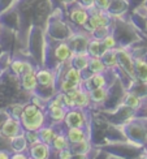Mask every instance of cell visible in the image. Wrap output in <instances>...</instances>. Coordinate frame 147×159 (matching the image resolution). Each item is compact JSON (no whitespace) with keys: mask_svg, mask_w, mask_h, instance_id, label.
Masks as SVG:
<instances>
[{"mask_svg":"<svg viewBox=\"0 0 147 159\" xmlns=\"http://www.w3.org/2000/svg\"><path fill=\"white\" fill-rule=\"evenodd\" d=\"M73 55L74 54H72V48L69 47V44H66V43H60L55 50V56L59 61H66Z\"/></svg>","mask_w":147,"mask_h":159,"instance_id":"e0dca14e","label":"cell"},{"mask_svg":"<svg viewBox=\"0 0 147 159\" xmlns=\"http://www.w3.org/2000/svg\"><path fill=\"white\" fill-rule=\"evenodd\" d=\"M25 136H26V140H28L29 145H34L41 141L38 130H25Z\"/></svg>","mask_w":147,"mask_h":159,"instance_id":"f546056e","label":"cell"},{"mask_svg":"<svg viewBox=\"0 0 147 159\" xmlns=\"http://www.w3.org/2000/svg\"><path fill=\"white\" fill-rule=\"evenodd\" d=\"M65 134L68 137L70 145L86 140V132L83 130V128H79V127H69Z\"/></svg>","mask_w":147,"mask_h":159,"instance_id":"7c38bea8","label":"cell"},{"mask_svg":"<svg viewBox=\"0 0 147 159\" xmlns=\"http://www.w3.org/2000/svg\"><path fill=\"white\" fill-rule=\"evenodd\" d=\"M125 134L130 141H133L138 146L147 143V129L138 121H133L126 125Z\"/></svg>","mask_w":147,"mask_h":159,"instance_id":"7a4b0ae2","label":"cell"},{"mask_svg":"<svg viewBox=\"0 0 147 159\" xmlns=\"http://www.w3.org/2000/svg\"><path fill=\"white\" fill-rule=\"evenodd\" d=\"M66 112H68V108H65L64 106H61V107H51L47 110V116L53 123H61L65 120Z\"/></svg>","mask_w":147,"mask_h":159,"instance_id":"5bb4252c","label":"cell"},{"mask_svg":"<svg viewBox=\"0 0 147 159\" xmlns=\"http://www.w3.org/2000/svg\"><path fill=\"white\" fill-rule=\"evenodd\" d=\"M30 159H31V158H30Z\"/></svg>","mask_w":147,"mask_h":159,"instance_id":"ab89813d","label":"cell"},{"mask_svg":"<svg viewBox=\"0 0 147 159\" xmlns=\"http://www.w3.org/2000/svg\"><path fill=\"white\" fill-rule=\"evenodd\" d=\"M21 82H22V88L28 91H34L38 86V80H37V73L34 70L24 73L21 76Z\"/></svg>","mask_w":147,"mask_h":159,"instance_id":"8fae6325","label":"cell"},{"mask_svg":"<svg viewBox=\"0 0 147 159\" xmlns=\"http://www.w3.org/2000/svg\"><path fill=\"white\" fill-rule=\"evenodd\" d=\"M65 3H72V2H74V0H64Z\"/></svg>","mask_w":147,"mask_h":159,"instance_id":"f35d334b","label":"cell"},{"mask_svg":"<svg viewBox=\"0 0 147 159\" xmlns=\"http://www.w3.org/2000/svg\"><path fill=\"white\" fill-rule=\"evenodd\" d=\"M77 88H79V85L69 81V80H63L61 84H60V89H61V93H69L72 90L77 89Z\"/></svg>","mask_w":147,"mask_h":159,"instance_id":"f1b7e54d","label":"cell"},{"mask_svg":"<svg viewBox=\"0 0 147 159\" xmlns=\"http://www.w3.org/2000/svg\"><path fill=\"white\" fill-rule=\"evenodd\" d=\"M108 50L103 44L102 39H91L87 44V52L92 57H102V55Z\"/></svg>","mask_w":147,"mask_h":159,"instance_id":"9c48e42d","label":"cell"},{"mask_svg":"<svg viewBox=\"0 0 147 159\" xmlns=\"http://www.w3.org/2000/svg\"><path fill=\"white\" fill-rule=\"evenodd\" d=\"M11 153H8V151L5 150H0V159H11Z\"/></svg>","mask_w":147,"mask_h":159,"instance_id":"8d00e7d4","label":"cell"},{"mask_svg":"<svg viewBox=\"0 0 147 159\" xmlns=\"http://www.w3.org/2000/svg\"><path fill=\"white\" fill-rule=\"evenodd\" d=\"M72 159H89L87 154H73Z\"/></svg>","mask_w":147,"mask_h":159,"instance_id":"74e56055","label":"cell"},{"mask_svg":"<svg viewBox=\"0 0 147 159\" xmlns=\"http://www.w3.org/2000/svg\"><path fill=\"white\" fill-rule=\"evenodd\" d=\"M89 94H90L91 102L103 103L107 99V97H108V90H107L105 88H98V89H94V90H90Z\"/></svg>","mask_w":147,"mask_h":159,"instance_id":"44dd1931","label":"cell"},{"mask_svg":"<svg viewBox=\"0 0 147 159\" xmlns=\"http://www.w3.org/2000/svg\"><path fill=\"white\" fill-rule=\"evenodd\" d=\"M124 103H125V106H128V107H130V108H136V110L141 107V104H142L141 99H139L136 94H131V93L125 97Z\"/></svg>","mask_w":147,"mask_h":159,"instance_id":"83f0119b","label":"cell"},{"mask_svg":"<svg viewBox=\"0 0 147 159\" xmlns=\"http://www.w3.org/2000/svg\"><path fill=\"white\" fill-rule=\"evenodd\" d=\"M117 61L122 67V69L128 73L130 77L136 78V67H134V60L129 55V52H126L125 50H117Z\"/></svg>","mask_w":147,"mask_h":159,"instance_id":"5b68a950","label":"cell"},{"mask_svg":"<svg viewBox=\"0 0 147 159\" xmlns=\"http://www.w3.org/2000/svg\"><path fill=\"white\" fill-rule=\"evenodd\" d=\"M11 140V148L15 153H26L29 150V142L26 140V136H25V132L21 134H17L15 137L9 138Z\"/></svg>","mask_w":147,"mask_h":159,"instance_id":"52a82bcc","label":"cell"},{"mask_svg":"<svg viewBox=\"0 0 147 159\" xmlns=\"http://www.w3.org/2000/svg\"><path fill=\"white\" fill-rule=\"evenodd\" d=\"M95 5L98 7L100 11H107L109 8L111 2H109V0H95Z\"/></svg>","mask_w":147,"mask_h":159,"instance_id":"836d02e7","label":"cell"},{"mask_svg":"<svg viewBox=\"0 0 147 159\" xmlns=\"http://www.w3.org/2000/svg\"><path fill=\"white\" fill-rule=\"evenodd\" d=\"M38 133H39V138H41V141L48 143V145H51L52 140L57 134L56 132H55V129H53L52 127H46V125H44L43 128H41V129L38 130Z\"/></svg>","mask_w":147,"mask_h":159,"instance_id":"603a6c76","label":"cell"},{"mask_svg":"<svg viewBox=\"0 0 147 159\" xmlns=\"http://www.w3.org/2000/svg\"><path fill=\"white\" fill-rule=\"evenodd\" d=\"M89 63H90V56H89V52H78V54L73 55V67H76L79 70H83V69H87L89 68Z\"/></svg>","mask_w":147,"mask_h":159,"instance_id":"4fadbf2b","label":"cell"},{"mask_svg":"<svg viewBox=\"0 0 147 159\" xmlns=\"http://www.w3.org/2000/svg\"><path fill=\"white\" fill-rule=\"evenodd\" d=\"M24 130L25 129H24L22 124H21V120L15 119L12 116H8L2 125L0 134H2L3 137H7V138H12V137H15L17 134L24 133Z\"/></svg>","mask_w":147,"mask_h":159,"instance_id":"3957f363","label":"cell"},{"mask_svg":"<svg viewBox=\"0 0 147 159\" xmlns=\"http://www.w3.org/2000/svg\"><path fill=\"white\" fill-rule=\"evenodd\" d=\"M100 59L103 60V63L105 64L107 68L116 67V65L118 64V61H117V54H116L115 50H107Z\"/></svg>","mask_w":147,"mask_h":159,"instance_id":"cb8c5ba5","label":"cell"},{"mask_svg":"<svg viewBox=\"0 0 147 159\" xmlns=\"http://www.w3.org/2000/svg\"><path fill=\"white\" fill-rule=\"evenodd\" d=\"M136 67V77L139 78L143 84H147V63L142 59H137L134 60Z\"/></svg>","mask_w":147,"mask_h":159,"instance_id":"d6986e66","label":"cell"},{"mask_svg":"<svg viewBox=\"0 0 147 159\" xmlns=\"http://www.w3.org/2000/svg\"><path fill=\"white\" fill-rule=\"evenodd\" d=\"M37 80H38V85L50 86L53 81V75L47 69H42V70L37 72Z\"/></svg>","mask_w":147,"mask_h":159,"instance_id":"d4e9b609","label":"cell"},{"mask_svg":"<svg viewBox=\"0 0 147 159\" xmlns=\"http://www.w3.org/2000/svg\"><path fill=\"white\" fill-rule=\"evenodd\" d=\"M70 18H72V21L76 22L77 25H86L89 22L90 16L83 8H74L70 11Z\"/></svg>","mask_w":147,"mask_h":159,"instance_id":"9a60e30c","label":"cell"},{"mask_svg":"<svg viewBox=\"0 0 147 159\" xmlns=\"http://www.w3.org/2000/svg\"><path fill=\"white\" fill-rule=\"evenodd\" d=\"M81 4L85 7V8H91V7H94L95 4V0H79Z\"/></svg>","mask_w":147,"mask_h":159,"instance_id":"d590c367","label":"cell"},{"mask_svg":"<svg viewBox=\"0 0 147 159\" xmlns=\"http://www.w3.org/2000/svg\"><path fill=\"white\" fill-rule=\"evenodd\" d=\"M66 127H79L83 128L85 127V116L81 108H70L66 112L65 120H64Z\"/></svg>","mask_w":147,"mask_h":159,"instance_id":"8992f818","label":"cell"},{"mask_svg":"<svg viewBox=\"0 0 147 159\" xmlns=\"http://www.w3.org/2000/svg\"><path fill=\"white\" fill-rule=\"evenodd\" d=\"M11 159H30V157L28 153H15L12 154Z\"/></svg>","mask_w":147,"mask_h":159,"instance_id":"e575fe53","label":"cell"},{"mask_svg":"<svg viewBox=\"0 0 147 159\" xmlns=\"http://www.w3.org/2000/svg\"><path fill=\"white\" fill-rule=\"evenodd\" d=\"M109 24V18L104 16L103 12H98L95 15L90 16L89 18V22L86 25H89V28L91 30H98V29H102V28H107Z\"/></svg>","mask_w":147,"mask_h":159,"instance_id":"ba28073f","label":"cell"},{"mask_svg":"<svg viewBox=\"0 0 147 159\" xmlns=\"http://www.w3.org/2000/svg\"><path fill=\"white\" fill-rule=\"evenodd\" d=\"M20 120L25 130H39L46 124V114L39 106L29 103L24 106V111Z\"/></svg>","mask_w":147,"mask_h":159,"instance_id":"6da1fadb","label":"cell"},{"mask_svg":"<svg viewBox=\"0 0 147 159\" xmlns=\"http://www.w3.org/2000/svg\"><path fill=\"white\" fill-rule=\"evenodd\" d=\"M107 69L105 64L100 57H90V63H89V70L92 75L95 73H104V70Z\"/></svg>","mask_w":147,"mask_h":159,"instance_id":"7402d4cb","label":"cell"},{"mask_svg":"<svg viewBox=\"0 0 147 159\" xmlns=\"http://www.w3.org/2000/svg\"><path fill=\"white\" fill-rule=\"evenodd\" d=\"M102 42H103V44H104L108 50H113V48H115V46H116L115 37H113L112 34H107V35L102 39Z\"/></svg>","mask_w":147,"mask_h":159,"instance_id":"4dcf8cb0","label":"cell"},{"mask_svg":"<svg viewBox=\"0 0 147 159\" xmlns=\"http://www.w3.org/2000/svg\"><path fill=\"white\" fill-rule=\"evenodd\" d=\"M11 68L18 76H22L24 73H28V72L34 70V69H33V67H31V64H29L28 61H24V60H15V61H12Z\"/></svg>","mask_w":147,"mask_h":159,"instance_id":"ac0fdd59","label":"cell"},{"mask_svg":"<svg viewBox=\"0 0 147 159\" xmlns=\"http://www.w3.org/2000/svg\"><path fill=\"white\" fill-rule=\"evenodd\" d=\"M105 85H107V78L103 73H95L90 78L86 80V90L87 91L98 88H105Z\"/></svg>","mask_w":147,"mask_h":159,"instance_id":"30bf717a","label":"cell"},{"mask_svg":"<svg viewBox=\"0 0 147 159\" xmlns=\"http://www.w3.org/2000/svg\"><path fill=\"white\" fill-rule=\"evenodd\" d=\"M22 111H24V107L22 106H13V107L11 108V114L9 116L15 117V119H21V115H22Z\"/></svg>","mask_w":147,"mask_h":159,"instance_id":"1f68e13d","label":"cell"},{"mask_svg":"<svg viewBox=\"0 0 147 159\" xmlns=\"http://www.w3.org/2000/svg\"><path fill=\"white\" fill-rule=\"evenodd\" d=\"M51 150V145L39 141L34 145H30L28 154L31 159H50Z\"/></svg>","mask_w":147,"mask_h":159,"instance_id":"277c9868","label":"cell"},{"mask_svg":"<svg viewBox=\"0 0 147 159\" xmlns=\"http://www.w3.org/2000/svg\"><path fill=\"white\" fill-rule=\"evenodd\" d=\"M69 148L72 149V151L74 154H87L90 151V142L87 140H83L81 142L72 143Z\"/></svg>","mask_w":147,"mask_h":159,"instance_id":"4316f807","label":"cell"},{"mask_svg":"<svg viewBox=\"0 0 147 159\" xmlns=\"http://www.w3.org/2000/svg\"><path fill=\"white\" fill-rule=\"evenodd\" d=\"M65 80H69V81L74 82L77 85L81 86L82 82V77H81V70L77 69L76 67H70L65 73Z\"/></svg>","mask_w":147,"mask_h":159,"instance_id":"484cf974","label":"cell"},{"mask_svg":"<svg viewBox=\"0 0 147 159\" xmlns=\"http://www.w3.org/2000/svg\"><path fill=\"white\" fill-rule=\"evenodd\" d=\"M74 103H76V108H86L87 106L91 103V99H90V94H89V91L87 90H79L78 93V95L74 99Z\"/></svg>","mask_w":147,"mask_h":159,"instance_id":"ffe728a7","label":"cell"},{"mask_svg":"<svg viewBox=\"0 0 147 159\" xmlns=\"http://www.w3.org/2000/svg\"><path fill=\"white\" fill-rule=\"evenodd\" d=\"M69 146H70V142L68 140V137H66V134H64V133H57L51 142V149L57 151V153L60 150L66 149Z\"/></svg>","mask_w":147,"mask_h":159,"instance_id":"2e32d148","label":"cell"},{"mask_svg":"<svg viewBox=\"0 0 147 159\" xmlns=\"http://www.w3.org/2000/svg\"><path fill=\"white\" fill-rule=\"evenodd\" d=\"M73 151L70 148H66V149H63L59 151V159H72L73 157Z\"/></svg>","mask_w":147,"mask_h":159,"instance_id":"d6a6232c","label":"cell"}]
</instances>
